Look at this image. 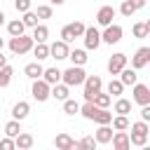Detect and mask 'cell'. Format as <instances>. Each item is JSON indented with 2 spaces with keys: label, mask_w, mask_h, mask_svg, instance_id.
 <instances>
[{
  "label": "cell",
  "mask_w": 150,
  "mask_h": 150,
  "mask_svg": "<svg viewBox=\"0 0 150 150\" xmlns=\"http://www.w3.org/2000/svg\"><path fill=\"white\" fill-rule=\"evenodd\" d=\"M94 122H96V124H110V122H112V112H110L108 108H98L96 115H94Z\"/></svg>",
  "instance_id": "26"
},
{
  "label": "cell",
  "mask_w": 150,
  "mask_h": 150,
  "mask_svg": "<svg viewBox=\"0 0 150 150\" xmlns=\"http://www.w3.org/2000/svg\"><path fill=\"white\" fill-rule=\"evenodd\" d=\"M148 63H150V47H138V49L134 52V56H131V68L141 70V68H145Z\"/></svg>",
  "instance_id": "10"
},
{
  "label": "cell",
  "mask_w": 150,
  "mask_h": 150,
  "mask_svg": "<svg viewBox=\"0 0 150 150\" xmlns=\"http://www.w3.org/2000/svg\"><path fill=\"white\" fill-rule=\"evenodd\" d=\"M28 112H30V103L28 101H19V103L12 105V117L14 120H26Z\"/></svg>",
  "instance_id": "18"
},
{
  "label": "cell",
  "mask_w": 150,
  "mask_h": 150,
  "mask_svg": "<svg viewBox=\"0 0 150 150\" xmlns=\"http://www.w3.org/2000/svg\"><path fill=\"white\" fill-rule=\"evenodd\" d=\"M21 21H23L26 28H35V26H38V14L28 9V12H23V19H21Z\"/></svg>",
  "instance_id": "34"
},
{
  "label": "cell",
  "mask_w": 150,
  "mask_h": 150,
  "mask_svg": "<svg viewBox=\"0 0 150 150\" xmlns=\"http://www.w3.org/2000/svg\"><path fill=\"white\" fill-rule=\"evenodd\" d=\"M134 12H136V7H134V5H131V2H129V0H124V2H122V7H120V14H122V16H127V19H129V16H131V14H134Z\"/></svg>",
  "instance_id": "40"
},
{
  "label": "cell",
  "mask_w": 150,
  "mask_h": 150,
  "mask_svg": "<svg viewBox=\"0 0 150 150\" xmlns=\"http://www.w3.org/2000/svg\"><path fill=\"white\" fill-rule=\"evenodd\" d=\"M112 110H115L117 115H129V112H131V101H127V98H117Z\"/></svg>",
  "instance_id": "31"
},
{
  "label": "cell",
  "mask_w": 150,
  "mask_h": 150,
  "mask_svg": "<svg viewBox=\"0 0 150 150\" xmlns=\"http://www.w3.org/2000/svg\"><path fill=\"white\" fill-rule=\"evenodd\" d=\"M122 91H124L122 80H110V82H108V94H110V96H122Z\"/></svg>",
  "instance_id": "32"
},
{
  "label": "cell",
  "mask_w": 150,
  "mask_h": 150,
  "mask_svg": "<svg viewBox=\"0 0 150 150\" xmlns=\"http://www.w3.org/2000/svg\"><path fill=\"white\" fill-rule=\"evenodd\" d=\"M35 14H38V19H52L54 9H52V5H38Z\"/></svg>",
  "instance_id": "37"
},
{
  "label": "cell",
  "mask_w": 150,
  "mask_h": 150,
  "mask_svg": "<svg viewBox=\"0 0 150 150\" xmlns=\"http://www.w3.org/2000/svg\"><path fill=\"white\" fill-rule=\"evenodd\" d=\"M84 23L82 21H73V23H68V26H63L61 28V40L63 42H73L75 38H82L84 35Z\"/></svg>",
  "instance_id": "6"
},
{
  "label": "cell",
  "mask_w": 150,
  "mask_h": 150,
  "mask_svg": "<svg viewBox=\"0 0 150 150\" xmlns=\"http://www.w3.org/2000/svg\"><path fill=\"white\" fill-rule=\"evenodd\" d=\"M84 77H87V73H84L82 66H70L68 70H63L61 82H66L68 87H80V84L84 82Z\"/></svg>",
  "instance_id": "3"
},
{
  "label": "cell",
  "mask_w": 150,
  "mask_h": 150,
  "mask_svg": "<svg viewBox=\"0 0 150 150\" xmlns=\"http://www.w3.org/2000/svg\"><path fill=\"white\" fill-rule=\"evenodd\" d=\"M33 56H35V61L49 59V45L47 42H35L33 45Z\"/></svg>",
  "instance_id": "22"
},
{
  "label": "cell",
  "mask_w": 150,
  "mask_h": 150,
  "mask_svg": "<svg viewBox=\"0 0 150 150\" xmlns=\"http://www.w3.org/2000/svg\"><path fill=\"white\" fill-rule=\"evenodd\" d=\"M47 38H49V28H47L45 23H38V26L33 28V40H35V42H47Z\"/></svg>",
  "instance_id": "25"
},
{
  "label": "cell",
  "mask_w": 150,
  "mask_h": 150,
  "mask_svg": "<svg viewBox=\"0 0 150 150\" xmlns=\"http://www.w3.org/2000/svg\"><path fill=\"white\" fill-rule=\"evenodd\" d=\"M68 94H70V87H68L66 82H56V84H52V98H56V101H66Z\"/></svg>",
  "instance_id": "19"
},
{
  "label": "cell",
  "mask_w": 150,
  "mask_h": 150,
  "mask_svg": "<svg viewBox=\"0 0 150 150\" xmlns=\"http://www.w3.org/2000/svg\"><path fill=\"white\" fill-rule=\"evenodd\" d=\"M145 28H148V35H150V19L145 21Z\"/></svg>",
  "instance_id": "48"
},
{
  "label": "cell",
  "mask_w": 150,
  "mask_h": 150,
  "mask_svg": "<svg viewBox=\"0 0 150 150\" xmlns=\"http://www.w3.org/2000/svg\"><path fill=\"white\" fill-rule=\"evenodd\" d=\"M23 73H26V77H30V80H38V77H42L45 68H42L40 61H33V63H28V66L23 68Z\"/></svg>",
  "instance_id": "21"
},
{
  "label": "cell",
  "mask_w": 150,
  "mask_h": 150,
  "mask_svg": "<svg viewBox=\"0 0 150 150\" xmlns=\"http://www.w3.org/2000/svg\"><path fill=\"white\" fill-rule=\"evenodd\" d=\"M63 112H66V115H77V112H80V103H77L75 98H66V101H63Z\"/></svg>",
  "instance_id": "33"
},
{
  "label": "cell",
  "mask_w": 150,
  "mask_h": 150,
  "mask_svg": "<svg viewBox=\"0 0 150 150\" xmlns=\"http://www.w3.org/2000/svg\"><path fill=\"white\" fill-rule=\"evenodd\" d=\"M131 101H134V103H138V105L150 103V87H148V84L136 82V84L131 87Z\"/></svg>",
  "instance_id": "8"
},
{
  "label": "cell",
  "mask_w": 150,
  "mask_h": 150,
  "mask_svg": "<svg viewBox=\"0 0 150 150\" xmlns=\"http://www.w3.org/2000/svg\"><path fill=\"white\" fill-rule=\"evenodd\" d=\"M68 59L73 61V66H84L87 63V52L84 49H70V54H68Z\"/></svg>",
  "instance_id": "24"
},
{
  "label": "cell",
  "mask_w": 150,
  "mask_h": 150,
  "mask_svg": "<svg viewBox=\"0 0 150 150\" xmlns=\"http://www.w3.org/2000/svg\"><path fill=\"white\" fill-rule=\"evenodd\" d=\"M131 30H134V38H138V40L148 38V28H145V21H143V23H141V21H138V23H134V28H131Z\"/></svg>",
  "instance_id": "38"
},
{
  "label": "cell",
  "mask_w": 150,
  "mask_h": 150,
  "mask_svg": "<svg viewBox=\"0 0 150 150\" xmlns=\"http://www.w3.org/2000/svg\"><path fill=\"white\" fill-rule=\"evenodd\" d=\"M49 2H52V5H63L66 0H49Z\"/></svg>",
  "instance_id": "47"
},
{
  "label": "cell",
  "mask_w": 150,
  "mask_h": 150,
  "mask_svg": "<svg viewBox=\"0 0 150 150\" xmlns=\"http://www.w3.org/2000/svg\"><path fill=\"white\" fill-rule=\"evenodd\" d=\"M14 148H16V143H14V138H12V136L0 138V150H14Z\"/></svg>",
  "instance_id": "41"
},
{
  "label": "cell",
  "mask_w": 150,
  "mask_h": 150,
  "mask_svg": "<svg viewBox=\"0 0 150 150\" xmlns=\"http://www.w3.org/2000/svg\"><path fill=\"white\" fill-rule=\"evenodd\" d=\"M2 45H5V42H2V38H0V52H2Z\"/></svg>",
  "instance_id": "49"
},
{
  "label": "cell",
  "mask_w": 150,
  "mask_h": 150,
  "mask_svg": "<svg viewBox=\"0 0 150 150\" xmlns=\"http://www.w3.org/2000/svg\"><path fill=\"white\" fill-rule=\"evenodd\" d=\"M33 45H35V40H33V35H14L12 40H9V52L12 54H28L30 49H33Z\"/></svg>",
  "instance_id": "1"
},
{
  "label": "cell",
  "mask_w": 150,
  "mask_h": 150,
  "mask_svg": "<svg viewBox=\"0 0 150 150\" xmlns=\"http://www.w3.org/2000/svg\"><path fill=\"white\" fill-rule=\"evenodd\" d=\"M5 19H7V16H5V12H0V26L5 23Z\"/></svg>",
  "instance_id": "46"
},
{
  "label": "cell",
  "mask_w": 150,
  "mask_h": 150,
  "mask_svg": "<svg viewBox=\"0 0 150 150\" xmlns=\"http://www.w3.org/2000/svg\"><path fill=\"white\" fill-rule=\"evenodd\" d=\"M124 66H127V54H122V52H117L108 59V73L110 75H120V70Z\"/></svg>",
  "instance_id": "13"
},
{
  "label": "cell",
  "mask_w": 150,
  "mask_h": 150,
  "mask_svg": "<svg viewBox=\"0 0 150 150\" xmlns=\"http://www.w3.org/2000/svg\"><path fill=\"white\" fill-rule=\"evenodd\" d=\"M122 35H124L122 26H120V23H110V26H105V30L101 33V42H105V45H117V42L122 40Z\"/></svg>",
  "instance_id": "7"
},
{
  "label": "cell",
  "mask_w": 150,
  "mask_h": 150,
  "mask_svg": "<svg viewBox=\"0 0 150 150\" xmlns=\"http://www.w3.org/2000/svg\"><path fill=\"white\" fill-rule=\"evenodd\" d=\"M120 80H122V84L124 87H134L136 82H138V75H136V68H122L120 70Z\"/></svg>",
  "instance_id": "17"
},
{
  "label": "cell",
  "mask_w": 150,
  "mask_h": 150,
  "mask_svg": "<svg viewBox=\"0 0 150 150\" xmlns=\"http://www.w3.org/2000/svg\"><path fill=\"white\" fill-rule=\"evenodd\" d=\"M96 110H98V105H96L94 101H87L84 105H80V115H82V117H87V120H94Z\"/></svg>",
  "instance_id": "28"
},
{
  "label": "cell",
  "mask_w": 150,
  "mask_h": 150,
  "mask_svg": "<svg viewBox=\"0 0 150 150\" xmlns=\"http://www.w3.org/2000/svg\"><path fill=\"white\" fill-rule=\"evenodd\" d=\"M110 101H112V96H110V94H103V91H98V94L94 96V103H96L98 108H108Z\"/></svg>",
  "instance_id": "35"
},
{
  "label": "cell",
  "mask_w": 150,
  "mask_h": 150,
  "mask_svg": "<svg viewBox=\"0 0 150 150\" xmlns=\"http://www.w3.org/2000/svg\"><path fill=\"white\" fill-rule=\"evenodd\" d=\"M19 131H23V129H21V120H14V117H12V120L5 124V136H12V138H14Z\"/></svg>",
  "instance_id": "29"
},
{
  "label": "cell",
  "mask_w": 150,
  "mask_h": 150,
  "mask_svg": "<svg viewBox=\"0 0 150 150\" xmlns=\"http://www.w3.org/2000/svg\"><path fill=\"white\" fill-rule=\"evenodd\" d=\"M54 145H56L59 150H73V148H77V141H75L73 136H68V134H59V136L54 138Z\"/></svg>",
  "instance_id": "16"
},
{
  "label": "cell",
  "mask_w": 150,
  "mask_h": 150,
  "mask_svg": "<svg viewBox=\"0 0 150 150\" xmlns=\"http://www.w3.org/2000/svg\"><path fill=\"white\" fill-rule=\"evenodd\" d=\"M23 30H26V26H23L21 19H14V21L7 23V33H9L12 38H14V35H23Z\"/></svg>",
  "instance_id": "27"
},
{
  "label": "cell",
  "mask_w": 150,
  "mask_h": 150,
  "mask_svg": "<svg viewBox=\"0 0 150 150\" xmlns=\"http://www.w3.org/2000/svg\"><path fill=\"white\" fill-rule=\"evenodd\" d=\"M30 94H33V98H35L38 103H42V101H47V98L52 96V84H49V82H45L42 77H38V80H33Z\"/></svg>",
  "instance_id": "5"
},
{
  "label": "cell",
  "mask_w": 150,
  "mask_h": 150,
  "mask_svg": "<svg viewBox=\"0 0 150 150\" xmlns=\"http://www.w3.org/2000/svg\"><path fill=\"white\" fill-rule=\"evenodd\" d=\"M129 2H131L136 9H143V7H145V0H129Z\"/></svg>",
  "instance_id": "44"
},
{
  "label": "cell",
  "mask_w": 150,
  "mask_h": 150,
  "mask_svg": "<svg viewBox=\"0 0 150 150\" xmlns=\"http://www.w3.org/2000/svg\"><path fill=\"white\" fill-rule=\"evenodd\" d=\"M141 120H143V122H150V103L141 105Z\"/></svg>",
  "instance_id": "43"
},
{
  "label": "cell",
  "mask_w": 150,
  "mask_h": 150,
  "mask_svg": "<svg viewBox=\"0 0 150 150\" xmlns=\"http://www.w3.org/2000/svg\"><path fill=\"white\" fill-rule=\"evenodd\" d=\"M12 75H14L12 66H7V63H5V66L0 68V89H5V87L12 82Z\"/></svg>",
  "instance_id": "30"
},
{
  "label": "cell",
  "mask_w": 150,
  "mask_h": 150,
  "mask_svg": "<svg viewBox=\"0 0 150 150\" xmlns=\"http://www.w3.org/2000/svg\"><path fill=\"white\" fill-rule=\"evenodd\" d=\"M112 148L115 150H127L129 145H131V141H129V134H127V129H115V134H112Z\"/></svg>",
  "instance_id": "14"
},
{
  "label": "cell",
  "mask_w": 150,
  "mask_h": 150,
  "mask_svg": "<svg viewBox=\"0 0 150 150\" xmlns=\"http://www.w3.org/2000/svg\"><path fill=\"white\" fill-rule=\"evenodd\" d=\"M110 124H112V129H129V117L127 115H115Z\"/></svg>",
  "instance_id": "36"
},
{
  "label": "cell",
  "mask_w": 150,
  "mask_h": 150,
  "mask_svg": "<svg viewBox=\"0 0 150 150\" xmlns=\"http://www.w3.org/2000/svg\"><path fill=\"white\" fill-rule=\"evenodd\" d=\"M61 75H63V70H59V68H45L42 80L49 84H56V82H61Z\"/></svg>",
  "instance_id": "23"
},
{
  "label": "cell",
  "mask_w": 150,
  "mask_h": 150,
  "mask_svg": "<svg viewBox=\"0 0 150 150\" xmlns=\"http://www.w3.org/2000/svg\"><path fill=\"white\" fill-rule=\"evenodd\" d=\"M82 87H84V91H82L84 101H94V96H96V94L101 91V87H103V80H101L98 75H87L84 82H82Z\"/></svg>",
  "instance_id": "4"
},
{
  "label": "cell",
  "mask_w": 150,
  "mask_h": 150,
  "mask_svg": "<svg viewBox=\"0 0 150 150\" xmlns=\"http://www.w3.org/2000/svg\"><path fill=\"white\" fill-rule=\"evenodd\" d=\"M82 38H84V47L87 49H98V45H101V30L96 26H87Z\"/></svg>",
  "instance_id": "9"
},
{
  "label": "cell",
  "mask_w": 150,
  "mask_h": 150,
  "mask_svg": "<svg viewBox=\"0 0 150 150\" xmlns=\"http://www.w3.org/2000/svg\"><path fill=\"white\" fill-rule=\"evenodd\" d=\"M115 14H117V12H115V7L103 5V7L96 12V23H98V26H103V28H105V26H110V23H112V19H115Z\"/></svg>",
  "instance_id": "12"
},
{
  "label": "cell",
  "mask_w": 150,
  "mask_h": 150,
  "mask_svg": "<svg viewBox=\"0 0 150 150\" xmlns=\"http://www.w3.org/2000/svg\"><path fill=\"white\" fill-rule=\"evenodd\" d=\"M112 127L110 124H98V129H96V134H94V138H96V143H101V145H105V143H110L112 141Z\"/></svg>",
  "instance_id": "15"
},
{
  "label": "cell",
  "mask_w": 150,
  "mask_h": 150,
  "mask_svg": "<svg viewBox=\"0 0 150 150\" xmlns=\"http://www.w3.org/2000/svg\"><path fill=\"white\" fill-rule=\"evenodd\" d=\"M14 143H16V148L19 150H28V148H33V136L30 134H26V131H19L16 136H14Z\"/></svg>",
  "instance_id": "20"
},
{
  "label": "cell",
  "mask_w": 150,
  "mask_h": 150,
  "mask_svg": "<svg viewBox=\"0 0 150 150\" xmlns=\"http://www.w3.org/2000/svg\"><path fill=\"white\" fill-rule=\"evenodd\" d=\"M68 54H70V49H68V42H63V40H56V42H52V45H49V56H52V59H56V61H63V59H68Z\"/></svg>",
  "instance_id": "11"
},
{
  "label": "cell",
  "mask_w": 150,
  "mask_h": 150,
  "mask_svg": "<svg viewBox=\"0 0 150 150\" xmlns=\"http://www.w3.org/2000/svg\"><path fill=\"white\" fill-rule=\"evenodd\" d=\"M14 7H16V12H28L30 9V0H14Z\"/></svg>",
  "instance_id": "42"
},
{
  "label": "cell",
  "mask_w": 150,
  "mask_h": 150,
  "mask_svg": "<svg viewBox=\"0 0 150 150\" xmlns=\"http://www.w3.org/2000/svg\"><path fill=\"white\" fill-rule=\"evenodd\" d=\"M148 66H150V63H148Z\"/></svg>",
  "instance_id": "50"
},
{
  "label": "cell",
  "mask_w": 150,
  "mask_h": 150,
  "mask_svg": "<svg viewBox=\"0 0 150 150\" xmlns=\"http://www.w3.org/2000/svg\"><path fill=\"white\" fill-rule=\"evenodd\" d=\"M131 127V134H129V141H131V145H138V148H143L145 143H148V134H150V129H148V122H134V124H129Z\"/></svg>",
  "instance_id": "2"
},
{
  "label": "cell",
  "mask_w": 150,
  "mask_h": 150,
  "mask_svg": "<svg viewBox=\"0 0 150 150\" xmlns=\"http://www.w3.org/2000/svg\"><path fill=\"white\" fill-rule=\"evenodd\" d=\"M98 143H96V138L94 136H84L82 141H77V148H84V150H94Z\"/></svg>",
  "instance_id": "39"
},
{
  "label": "cell",
  "mask_w": 150,
  "mask_h": 150,
  "mask_svg": "<svg viewBox=\"0 0 150 150\" xmlns=\"http://www.w3.org/2000/svg\"><path fill=\"white\" fill-rule=\"evenodd\" d=\"M5 63H7V56H2V52H0V68H2Z\"/></svg>",
  "instance_id": "45"
}]
</instances>
